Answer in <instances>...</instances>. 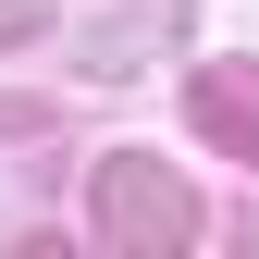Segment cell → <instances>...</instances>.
Segmentation results:
<instances>
[]
</instances>
